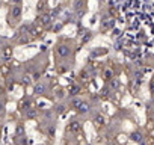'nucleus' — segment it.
<instances>
[{
  "label": "nucleus",
  "instance_id": "nucleus-1",
  "mask_svg": "<svg viewBox=\"0 0 154 145\" xmlns=\"http://www.w3.org/2000/svg\"><path fill=\"white\" fill-rule=\"evenodd\" d=\"M20 14H21V9L20 8H14V9H12V15H14V17H20Z\"/></svg>",
  "mask_w": 154,
  "mask_h": 145
},
{
  "label": "nucleus",
  "instance_id": "nucleus-2",
  "mask_svg": "<svg viewBox=\"0 0 154 145\" xmlns=\"http://www.w3.org/2000/svg\"><path fill=\"white\" fill-rule=\"evenodd\" d=\"M12 2H15V3H17V2H21V0H12Z\"/></svg>",
  "mask_w": 154,
  "mask_h": 145
}]
</instances>
